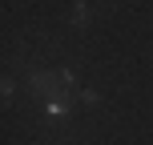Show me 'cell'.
I'll return each instance as SVG.
<instances>
[{"label":"cell","mask_w":153,"mask_h":145,"mask_svg":"<svg viewBox=\"0 0 153 145\" xmlns=\"http://www.w3.org/2000/svg\"><path fill=\"white\" fill-rule=\"evenodd\" d=\"M4 97H12V81H0V101Z\"/></svg>","instance_id":"2"},{"label":"cell","mask_w":153,"mask_h":145,"mask_svg":"<svg viewBox=\"0 0 153 145\" xmlns=\"http://www.w3.org/2000/svg\"><path fill=\"white\" fill-rule=\"evenodd\" d=\"M89 16H93V8H89V4H76V8H73V24H85Z\"/></svg>","instance_id":"1"}]
</instances>
